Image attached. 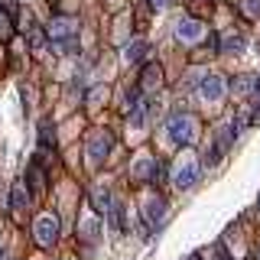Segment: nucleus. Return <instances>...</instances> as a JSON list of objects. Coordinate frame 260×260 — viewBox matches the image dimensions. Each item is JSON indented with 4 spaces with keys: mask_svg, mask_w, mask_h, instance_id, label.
Instances as JSON below:
<instances>
[{
    "mask_svg": "<svg viewBox=\"0 0 260 260\" xmlns=\"http://www.w3.org/2000/svg\"><path fill=\"white\" fill-rule=\"evenodd\" d=\"M81 238L85 241L101 238V221H98V218H85V221H81Z\"/></svg>",
    "mask_w": 260,
    "mask_h": 260,
    "instance_id": "15",
    "label": "nucleus"
},
{
    "mask_svg": "<svg viewBox=\"0 0 260 260\" xmlns=\"http://www.w3.org/2000/svg\"><path fill=\"white\" fill-rule=\"evenodd\" d=\"M29 43H32V52H43V43H46V39H43V32H39V29H32V32H29Z\"/></svg>",
    "mask_w": 260,
    "mask_h": 260,
    "instance_id": "20",
    "label": "nucleus"
},
{
    "mask_svg": "<svg viewBox=\"0 0 260 260\" xmlns=\"http://www.w3.org/2000/svg\"><path fill=\"white\" fill-rule=\"evenodd\" d=\"M231 91H234V94H250V91H257V88H254V75L238 78V81L231 85Z\"/></svg>",
    "mask_w": 260,
    "mask_h": 260,
    "instance_id": "17",
    "label": "nucleus"
},
{
    "mask_svg": "<svg viewBox=\"0 0 260 260\" xmlns=\"http://www.w3.org/2000/svg\"><path fill=\"white\" fill-rule=\"evenodd\" d=\"M156 85H159V65L150 62V65L143 69V85H140V88H143V91H153Z\"/></svg>",
    "mask_w": 260,
    "mask_h": 260,
    "instance_id": "14",
    "label": "nucleus"
},
{
    "mask_svg": "<svg viewBox=\"0 0 260 260\" xmlns=\"http://www.w3.org/2000/svg\"><path fill=\"white\" fill-rule=\"evenodd\" d=\"M146 52H150V43H146V39H137V43H130V46L124 49V62L137 65V62L146 59Z\"/></svg>",
    "mask_w": 260,
    "mask_h": 260,
    "instance_id": "11",
    "label": "nucleus"
},
{
    "mask_svg": "<svg viewBox=\"0 0 260 260\" xmlns=\"http://www.w3.org/2000/svg\"><path fill=\"white\" fill-rule=\"evenodd\" d=\"M199 134V124H195L192 114H173L166 124V140L176 143V146H189Z\"/></svg>",
    "mask_w": 260,
    "mask_h": 260,
    "instance_id": "1",
    "label": "nucleus"
},
{
    "mask_svg": "<svg viewBox=\"0 0 260 260\" xmlns=\"http://www.w3.org/2000/svg\"><path fill=\"white\" fill-rule=\"evenodd\" d=\"M221 52H234V55L247 52V36H244V32H228L221 39Z\"/></svg>",
    "mask_w": 260,
    "mask_h": 260,
    "instance_id": "10",
    "label": "nucleus"
},
{
    "mask_svg": "<svg viewBox=\"0 0 260 260\" xmlns=\"http://www.w3.org/2000/svg\"><path fill=\"white\" fill-rule=\"evenodd\" d=\"M0 260H7V250L4 247H0Z\"/></svg>",
    "mask_w": 260,
    "mask_h": 260,
    "instance_id": "24",
    "label": "nucleus"
},
{
    "mask_svg": "<svg viewBox=\"0 0 260 260\" xmlns=\"http://www.w3.org/2000/svg\"><path fill=\"white\" fill-rule=\"evenodd\" d=\"M247 117H250V124H257V120H260V98L254 101V108H250V114H247Z\"/></svg>",
    "mask_w": 260,
    "mask_h": 260,
    "instance_id": "22",
    "label": "nucleus"
},
{
    "mask_svg": "<svg viewBox=\"0 0 260 260\" xmlns=\"http://www.w3.org/2000/svg\"><path fill=\"white\" fill-rule=\"evenodd\" d=\"M10 205L16 211H23L29 205V192H26V182H13V192H10Z\"/></svg>",
    "mask_w": 260,
    "mask_h": 260,
    "instance_id": "13",
    "label": "nucleus"
},
{
    "mask_svg": "<svg viewBox=\"0 0 260 260\" xmlns=\"http://www.w3.org/2000/svg\"><path fill=\"white\" fill-rule=\"evenodd\" d=\"M111 134L108 130H98V134H91V140H88V162L98 169L104 159H108V153H111Z\"/></svg>",
    "mask_w": 260,
    "mask_h": 260,
    "instance_id": "4",
    "label": "nucleus"
},
{
    "mask_svg": "<svg viewBox=\"0 0 260 260\" xmlns=\"http://www.w3.org/2000/svg\"><path fill=\"white\" fill-rule=\"evenodd\" d=\"M244 13H247V16H260V0H244Z\"/></svg>",
    "mask_w": 260,
    "mask_h": 260,
    "instance_id": "21",
    "label": "nucleus"
},
{
    "mask_svg": "<svg viewBox=\"0 0 260 260\" xmlns=\"http://www.w3.org/2000/svg\"><path fill=\"white\" fill-rule=\"evenodd\" d=\"M143 218H146V228H159L162 218H166V202L162 199H150L143 208Z\"/></svg>",
    "mask_w": 260,
    "mask_h": 260,
    "instance_id": "7",
    "label": "nucleus"
},
{
    "mask_svg": "<svg viewBox=\"0 0 260 260\" xmlns=\"http://www.w3.org/2000/svg\"><path fill=\"white\" fill-rule=\"evenodd\" d=\"M202 36H205V26L199 20H192V16L176 23V39H182V43H199Z\"/></svg>",
    "mask_w": 260,
    "mask_h": 260,
    "instance_id": "6",
    "label": "nucleus"
},
{
    "mask_svg": "<svg viewBox=\"0 0 260 260\" xmlns=\"http://www.w3.org/2000/svg\"><path fill=\"white\" fill-rule=\"evenodd\" d=\"M32 234H36V244H39V247H52V244L59 241V218H55L52 211L39 215L36 224H32Z\"/></svg>",
    "mask_w": 260,
    "mask_h": 260,
    "instance_id": "2",
    "label": "nucleus"
},
{
    "mask_svg": "<svg viewBox=\"0 0 260 260\" xmlns=\"http://www.w3.org/2000/svg\"><path fill=\"white\" fill-rule=\"evenodd\" d=\"M257 260H260V254H257Z\"/></svg>",
    "mask_w": 260,
    "mask_h": 260,
    "instance_id": "26",
    "label": "nucleus"
},
{
    "mask_svg": "<svg viewBox=\"0 0 260 260\" xmlns=\"http://www.w3.org/2000/svg\"><path fill=\"white\" fill-rule=\"evenodd\" d=\"M257 205H260V199H257Z\"/></svg>",
    "mask_w": 260,
    "mask_h": 260,
    "instance_id": "25",
    "label": "nucleus"
},
{
    "mask_svg": "<svg viewBox=\"0 0 260 260\" xmlns=\"http://www.w3.org/2000/svg\"><path fill=\"white\" fill-rule=\"evenodd\" d=\"M111 205H114L111 189H108V185H94V189H91V208L98 211V215H108Z\"/></svg>",
    "mask_w": 260,
    "mask_h": 260,
    "instance_id": "8",
    "label": "nucleus"
},
{
    "mask_svg": "<svg viewBox=\"0 0 260 260\" xmlns=\"http://www.w3.org/2000/svg\"><path fill=\"white\" fill-rule=\"evenodd\" d=\"M72 32H75V29H72V20H65V16H59V20L49 23V36H52V39H69Z\"/></svg>",
    "mask_w": 260,
    "mask_h": 260,
    "instance_id": "12",
    "label": "nucleus"
},
{
    "mask_svg": "<svg viewBox=\"0 0 260 260\" xmlns=\"http://www.w3.org/2000/svg\"><path fill=\"white\" fill-rule=\"evenodd\" d=\"M108 215H111V221H114V228H117V231H124V205H120V202H114Z\"/></svg>",
    "mask_w": 260,
    "mask_h": 260,
    "instance_id": "19",
    "label": "nucleus"
},
{
    "mask_svg": "<svg viewBox=\"0 0 260 260\" xmlns=\"http://www.w3.org/2000/svg\"><path fill=\"white\" fill-rule=\"evenodd\" d=\"M199 182V162H195L192 156H182L176 162V173H173V185L176 189H192V185Z\"/></svg>",
    "mask_w": 260,
    "mask_h": 260,
    "instance_id": "3",
    "label": "nucleus"
},
{
    "mask_svg": "<svg viewBox=\"0 0 260 260\" xmlns=\"http://www.w3.org/2000/svg\"><path fill=\"white\" fill-rule=\"evenodd\" d=\"M26 179H29L32 192H43V189H46V179H43V173H39V166H29V169H26Z\"/></svg>",
    "mask_w": 260,
    "mask_h": 260,
    "instance_id": "18",
    "label": "nucleus"
},
{
    "mask_svg": "<svg viewBox=\"0 0 260 260\" xmlns=\"http://www.w3.org/2000/svg\"><path fill=\"white\" fill-rule=\"evenodd\" d=\"M150 7H153V10H166L169 0H150Z\"/></svg>",
    "mask_w": 260,
    "mask_h": 260,
    "instance_id": "23",
    "label": "nucleus"
},
{
    "mask_svg": "<svg viewBox=\"0 0 260 260\" xmlns=\"http://www.w3.org/2000/svg\"><path fill=\"white\" fill-rule=\"evenodd\" d=\"M130 173H134V179H140V182H150V179H156V159H153V156H140Z\"/></svg>",
    "mask_w": 260,
    "mask_h": 260,
    "instance_id": "9",
    "label": "nucleus"
},
{
    "mask_svg": "<svg viewBox=\"0 0 260 260\" xmlns=\"http://www.w3.org/2000/svg\"><path fill=\"white\" fill-rule=\"evenodd\" d=\"M52 143H55V130H52V124H49V120H43V124H39V146H43V150H49Z\"/></svg>",
    "mask_w": 260,
    "mask_h": 260,
    "instance_id": "16",
    "label": "nucleus"
},
{
    "mask_svg": "<svg viewBox=\"0 0 260 260\" xmlns=\"http://www.w3.org/2000/svg\"><path fill=\"white\" fill-rule=\"evenodd\" d=\"M224 78L221 75H202L199 78V98L202 101H208V104H218L224 98Z\"/></svg>",
    "mask_w": 260,
    "mask_h": 260,
    "instance_id": "5",
    "label": "nucleus"
}]
</instances>
